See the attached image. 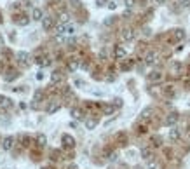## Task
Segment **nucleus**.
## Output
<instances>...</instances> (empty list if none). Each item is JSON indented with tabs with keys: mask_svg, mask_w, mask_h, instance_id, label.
Returning <instances> with one entry per match:
<instances>
[{
	"mask_svg": "<svg viewBox=\"0 0 190 169\" xmlns=\"http://www.w3.org/2000/svg\"><path fill=\"white\" fill-rule=\"evenodd\" d=\"M16 61H17V65L21 66V68H26V66H30V63H32V58H30L28 52L21 51V52H17L16 54Z\"/></svg>",
	"mask_w": 190,
	"mask_h": 169,
	"instance_id": "obj_1",
	"label": "nucleus"
},
{
	"mask_svg": "<svg viewBox=\"0 0 190 169\" xmlns=\"http://www.w3.org/2000/svg\"><path fill=\"white\" fill-rule=\"evenodd\" d=\"M61 141H63L65 148H73L75 147V140H73L70 134H63V136H61Z\"/></svg>",
	"mask_w": 190,
	"mask_h": 169,
	"instance_id": "obj_2",
	"label": "nucleus"
},
{
	"mask_svg": "<svg viewBox=\"0 0 190 169\" xmlns=\"http://www.w3.org/2000/svg\"><path fill=\"white\" fill-rule=\"evenodd\" d=\"M12 147H14V136H6L2 141V148L9 152V150H12Z\"/></svg>",
	"mask_w": 190,
	"mask_h": 169,
	"instance_id": "obj_3",
	"label": "nucleus"
},
{
	"mask_svg": "<svg viewBox=\"0 0 190 169\" xmlns=\"http://www.w3.org/2000/svg\"><path fill=\"white\" fill-rule=\"evenodd\" d=\"M0 108L11 110V108H12V101H11V98H7V96H0Z\"/></svg>",
	"mask_w": 190,
	"mask_h": 169,
	"instance_id": "obj_4",
	"label": "nucleus"
},
{
	"mask_svg": "<svg viewBox=\"0 0 190 169\" xmlns=\"http://www.w3.org/2000/svg\"><path fill=\"white\" fill-rule=\"evenodd\" d=\"M52 26H54V19H52L51 16H45V17L42 19V28L47 32V30H51Z\"/></svg>",
	"mask_w": 190,
	"mask_h": 169,
	"instance_id": "obj_5",
	"label": "nucleus"
},
{
	"mask_svg": "<svg viewBox=\"0 0 190 169\" xmlns=\"http://www.w3.org/2000/svg\"><path fill=\"white\" fill-rule=\"evenodd\" d=\"M17 77H19V73H17L16 70H12V68H11V70H7V71H6V75H4V79H6L7 82H12L14 79H17Z\"/></svg>",
	"mask_w": 190,
	"mask_h": 169,
	"instance_id": "obj_6",
	"label": "nucleus"
},
{
	"mask_svg": "<svg viewBox=\"0 0 190 169\" xmlns=\"http://www.w3.org/2000/svg\"><path fill=\"white\" fill-rule=\"evenodd\" d=\"M58 110H60V103H58V101H51V103L47 105L45 112L51 115V113H54V112H58Z\"/></svg>",
	"mask_w": 190,
	"mask_h": 169,
	"instance_id": "obj_7",
	"label": "nucleus"
},
{
	"mask_svg": "<svg viewBox=\"0 0 190 169\" xmlns=\"http://www.w3.org/2000/svg\"><path fill=\"white\" fill-rule=\"evenodd\" d=\"M122 37H124V40H133L136 37V33L133 28H126L124 32H122Z\"/></svg>",
	"mask_w": 190,
	"mask_h": 169,
	"instance_id": "obj_8",
	"label": "nucleus"
},
{
	"mask_svg": "<svg viewBox=\"0 0 190 169\" xmlns=\"http://www.w3.org/2000/svg\"><path fill=\"white\" fill-rule=\"evenodd\" d=\"M176 120H178V113H176V112H173V113H169L168 117H166V124L173 125V124H176Z\"/></svg>",
	"mask_w": 190,
	"mask_h": 169,
	"instance_id": "obj_9",
	"label": "nucleus"
},
{
	"mask_svg": "<svg viewBox=\"0 0 190 169\" xmlns=\"http://www.w3.org/2000/svg\"><path fill=\"white\" fill-rule=\"evenodd\" d=\"M126 56V49L122 47V45H115V58L117 60H122Z\"/></svg>",
	"mask_w": 190,
	"mask_h": 169,
	"instance_id": "obj_10",
	"label": "nucleus"
},
{
	"mask_svg": "<svg viewBox=\"0 0 190 169\" xmlns=\"http://www.w3.org/2000/svg\"><path fill=\"white\" fill-rule=\"evenodd\" d=\"M173 37H174V40H183L185 32L181 30V28H176V30H173Z\"/></svg>",
	"mask_w": 190,
	"mask_h": 169,
	"instance_id": "obj_11",
	"label": "nucleus"
},
{
	"mask_svg": "<svg viewBox=\"0 0 190 169\" xmlns=\"http://www.w3.org/2000/svg\"><path fill=\"white\" fill-rule=\"evenodd\" d=\"M161 79H162V73H161V71H152V73L148 75V80L150 82H159Z\"/></svg>",
	"mask_w": 190,
	"mask_h": 169,
	"instance_id": "obj_12",
	"label": "nucleus"
},
{
	"mask_svg": "<svg viewBox=\"0 0 190 169\" xmlns=\"http://www.w3.org/2000/svg\"><path fill=\"white\" fill-rule=\"evenodd\" d=\"M169 140H171V141H178L180 140V131L176 127H173V129L169 131Z\"/></svg>",
	"mask_w": 190,
	"mask_h": 169,
	"instance_id": "obj_13",
	"label": "nucleus"
},
{
	"mask_svg": "<svg viewBox=\"0 0 190 169\" xmlns=\"http://www.w3.org/2000/svg\"><path fill=\"white\" fill-rule=\"evenodd\" d=\"M51 80H52V84H56V82H61L63 80V73L61 71H52V75H51Z\"/></svg>",
	"mask_w": 190,
	"mask_h": 169,
	"instance_id": "obj_14",
	"label": "nucleus"
},
{
	"mask_svg": "<svg viewBox=\"0 0 190 169\" xmlns=\"http://www.w3.org/2000/svg\"><path fill=\"white\" fill-rule=\"evenodd\" d=\"M14 23H17V25L25 26V25H28V23H30V17H26V16H17V17H14Z\"/></svg>",
	"mask_w": 190,
	"mask_h": 169,
	"instance_id": "obj_15",
	"label": "nucleus"
},
{
	"mask_svg": "<svg viewBox=\"0 0 190 169\" xmlns=\"http://www.w3.org/2000/svg\"><path fill=\"white\" fill-rule=\"evenodd\" d=\"M155 60H157L155 52H148V54L145 56V63H147V65H153V63H155Z\"/></svg>",
	"mask_w": 190,
	"mask_h": 169,
	"instance_id": "obj_16",
	"label": "nucleus"
},
{
	"mask_svg": "<svg viewBox=\"0 0 190 169\" xmlns=\"http://www.w3.org/2000/svg\"><path fill=\"white\" fill-rule=\"evenodd\" d=\"M42 17H44V16H42V11L35 7V9H33V11H32V19H35V21H40Z\"/></svg>",
	"mask_w": 190,
	"mask_h": 169,
	"instance_id": "obj_17",
	"label": "nucleus"
},
{
	"mask_svg": "<svg viewBox=\"0 0 190 169\" xmlns=\"http://www.w3.org/2000/svg\"><path fill=\"white\" fill-rule=\"evenodd\" d=\"M101 110H103L105 115H112L115 112V106H114V105H103V106H101Z\"/></svg>",
	"mask_w": 190,
	"mask_h": 169,
	"instance_id": "obj_18",
	"label": "nucleus"
},
{
	"mask_svg": "<svg viewBox=\"0 0 190 169\" xmlns=\"http://www.w3.org/2000/svg\"><path fill=\"white\" fill-rule=\"evenodd\" d=\"M37 63H38L40 66H47L51 61H49V58H47V56H40V58L37 60Z\"/></svg>",
	"mask_w": 190,
	"mask_h": 169,
	"instance_id": "obj_19",
	"label": "nucleus"
},
{
	"mask_svg": "<svg viewBox=\"0 0 190 169\" xmlns=\"http://www.w3.org/2000/svg\"><path fill=\"white\" fill-rule=\"evenodd\" d=\"M96 124H98V120H96V119H87L86 120V127H87V129H94Z\"/></svg>",
	"mask_w": 190,
	"mask_h": 169,
	"instance_id": "obj_20",
	"label": "nucleus"
},
{
	"mask_svg": "<svg viewBox=\"0 0 190 169\" xmlns=\"http://www.w3.org/2000/svg\"><path fill=\"white\" fill-rule=\"evenodd\" d=\"M72 117H73V119H82V110L80 108H72Z\"/></svg>",
	"mask_w": 190,
	"mask_h": 169,
	"instance_id": "obj_21",
	"label": "nucleus"
},
{
	"mask_svg": "<svg viewBox=\"0 0 190 169\" xmlns=\"http://www.w3.org/2000/svg\"><path fill=\"white\" fill-rule=\"evenodd\" d=\"M141 157L150 160V157H152V150H150V148H143V150H141Z\"/></svg>",
	"mask_w": 190,
	"mask_h": 169,
	"instance_id": "obj_22",
	"label": "nucleus"
},
{
	"mask_svg": "<svg viewBox=\"0 0 190 169\" xmlns=\"http://www.w3.org/2000/svg\"><path fill=\"white\" fill-rule=\"evenodd\" d=\"M77 68H79V61H77V60H70V61H68V70L75 71Z\"/></svg>",
	"mask_w": 190,
	"mask_h": 169,
	"instance_id": "obj_23",
	"label": "nucleus"
},
{
	"mask_svg": "<svg viewBox=\"0 0 190 169\" xmlns=\"http://www.w3.org/2000/svg\"><path fill=\"white\" fill-rule=\"evenodd\" d=\"M37 143H38V147H45V143H47V138L44 136V134H38V136H37Z\"/></svg>",
	"mask_w": 190,
	"mask_h": 169,
	"instance_id": "obj_24",
	"label": "nucleus"
},
{
	"mask_svg": "<svg viewBox=\"0 0 190 169\" xmlns=\"http://www.w3.org/2000/svg\"><path fill=\"white\" fill-rule=\"evenodd\" d=\"M21 145H23V147H30V138H28L26 136V134H23V136H21Z\"/></svg>",
	"mask_w": 190,
	"mask_h": 169,
	"instance_id": "obj_25",
	"label": "nucleus"
},
{
	"mask_svg": "<svg viewBox=\"0 0 190 169\" xmlns=\"http://www.w3.org/2000/svg\"><path fill=\"white\" fill-rule=\"evenodd\" d=\"M65 33H68V35H73V33H75V28H73V26H66Z\"/></svg>",
	"mask_w": 190,
	"mask_h": 169,
	"instance_id": "obj_26",
	"label": "nucleus"
},
{
	"mask_svg": "<svg viewBox=\"0 0 190 169\" xmlns=\"http://www.w3.org/2000/svg\"><path fill=\"white\" fill-rule=\"evenodd\" d=\"M105 4H107V0H96V6L98 7H103Z\"/></svg>",
	"mask_w": 190,
	"mask_h": 169,
	"instance_id": "obj_27",
	"label": "nucleus"
},
{
	"mask_svg": "<svg viewBox=\"0 0 190 169\" xmlns=\"http://www.w3.org/2000/svg\"><path fill=\"white\" fill-rule=\"evenodd\" d=\"M157 167V162H148V169H155Z\"/></svg>",
	"mask_w": 190,
	"mask_h": 169,
	"instance_id": "obj_28",
	"label": "nucleus"
},
{
	"mask_svg": "<svg viewBox=\"0 0 190 169\" xmlns=\"http://www.w3.org/2000/svg\"><path fill=\"white\" fill-rule=\"evenodd\" d=\"M42 169H54V166H51V164H49V166H44Z\"/></svg>",
	"mask_w": 190,
	"mask_h": 169,
	"instance_id": "obj_29",
	"label": "nucleus"
},
{
	"mask_svg": "<svg viewBox=\"0 0 190 169\" xmlns=\"http://www.w3.org/2000/svg\"><path fill=\"white\" fill-rule=\"evenodd\" d=\"M153 2H155V4H164L166 0H153Z\"/></svg>",
	"mask_w": 190,
	"mask_h": 169,
	"instance_id": "obj_30",
	"label": "nucleus"
},
{
	"mask_svg": "<svg viewBox=\"0 0 190 169\" xmlns=\"http://www.w3.org/2000/svg\"><path fill=\"white\" fill-rule=\"evenodd\" d=\"M0 45H4V38H2V35H0Z\"/></svg>",
	"mask_w": 190,
	"mask_h": 169,
	"instance_id": "obj_31",
	"label": "nucleus"
},
{
	"mask_svg": "<svg viewBox=\"0 0 190 169\" xmlns=\"http://www.w3.org/2000/svg\"><path fill=\"white\" fill-rule=\"evenodd\" d=\"M0 21H2V17H0Z\"/></svg>",
	"mask_w": 190,
	"mask_h": 169,
	"instance_id": "obj_32",
	"label": "nucleus"
}]
</instances>
